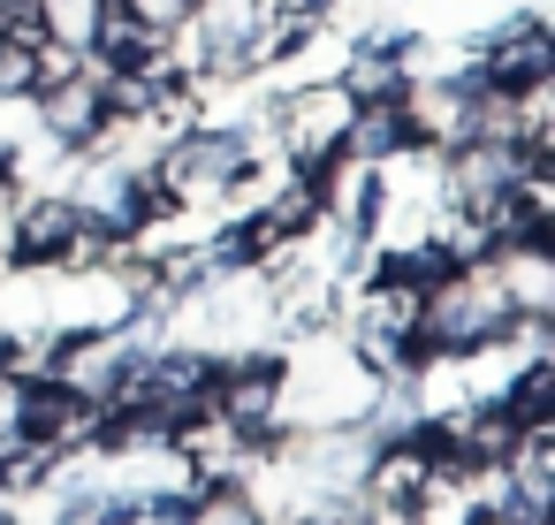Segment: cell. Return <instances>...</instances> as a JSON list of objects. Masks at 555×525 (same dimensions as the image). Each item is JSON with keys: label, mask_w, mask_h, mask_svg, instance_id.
Wrapping results in <instances>:
<instances>
[{"label": "cell", "mask_w": 555, "mask_h": 525, "mask_svg": "<svg viewBox=\"0 0 555 525\" xmlns=\"http://www.w3.org/2000/svg\"><path fill=\"white\" fill-rule=\"evenodd\" d=\"M502 343H517V312L502 305V290L487 274V252L456 259L449 274L426 282V297H418V350H426V366H464V358H487Z\"/></svg>", "instance_id": "1"}, {"label": "cell", "mask_w": 555, "mask_h": 525, "mask_svg": "<svg viewBox=\"0 0 555 525\" xmlns=\"http://www.w3.org/2000/svg\"><path fill=\"white\" fill-rule=\"evenodd\" d=\"M24 107H31V123H39L62 153H92L100 130H107V77H92L85 54H77L62 77H39Z\"/></svg>", "instance_id": "2"}, {"label": "cell", "mask_w": 555, "mask_h": 525, "mask_svg": "<svg viewBox=\"0 0 555 525\" xmlns=\"http://www.w3.org/2000/svg\"><path fill=\"white\" fill-rule=\"evenodd\" d=\"M77 221H85V206L62 183H31L9 221V267H62L77 244Z\"/></svg>", "instance_id": "3"}, {"label": "cell", "mask_w": 555, "mask_h": 525, "mask_svg": "<svg viewBox=\"0 0 555 525\" xmlns=\"http://www.w3.org/2000/svg\"><path fill=\"white\" fill-rule=\"evenodd\" d=\"M487 274H494V290H502V305L517 320H547L555 312V236L487 244Z\"/></svg>", "instance_id": "4"}, {"label": "cell", "mask_w": 555, "mask_h": 525, "mask_svg": "<svg viewBox=\"0 0 555 525\" xmlns=\"http://www.w3.org/2000/svg\"><path fill=\"white\" fill-rule=\"evenodd\" d=\"M411 153V123H403V100H365L343 130V161H365V168H388Z\"/></svg>", "instance_id": "5"}, {"label": "cell", "mask_w": 555, "mask_h": 525, "mask_svg": "<svg viewBox=\"0 0 555 525\" xmlns=\"http://www.w3.org/2000/svg\"><path fill=\"white\" fill-rule=\"evenodd\" d=\"M107 9H115V0H31V16H39L47 47H62V54H92Z\"/></svg>", "instance_id": "6"}, {"label": "cell", "mask_w": 555, "mask_h": 525, "mask_svg": "<svg viewBox=\"0 0 555 525\" xmlns=\"http://www.w3.org/2000/svg\"><path fill=\"white\" fill-rule=\"evenodd\" d=\"M183 525H267V517H259V502H251L244 479H206V487H191Z\"/></svg>", "instance_id": "7"}, {"label": "cell", "mask_w": 555, "mask_h": 525, "mask_svg": "<svg viewBox=\"0 0 555 525\" xmlns=\"http://www.w3.org/2000/svg\"><path fill=\"white\" fill-rule=\"evenodd\" d=\"M115 9H122L138 31H153V39H176V31L191 24V9H198V0H115Z\"/></svg>", "instance_id": "8"}, {"label": "cell", "mask_w": 555, "mask_h": 525, "mask_svg": "<svg viewBox=\"0 0 555 525\" xmlns=\"http://www.w3.org/2000/svg\"><path fill=\"white\" fill-rule=\"evenodd\" d=\"M0 525H24V517H0Z\"/></svg>", "instance_id": "9"}, {"label": "cell", "mask_w": 555, "mask_h": 525, "mask_svg": "<svg viewBox=\"0 0 555 525\" xmlns=\"http://www.w3.org/2000/svg\"><path fill=\"white\" fill-rule=\"evenodd\" d=\"M0 9H16V0H0Z\"/></svg>", "instance_id": "10"}]
</instances>
